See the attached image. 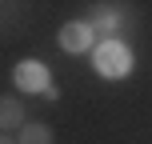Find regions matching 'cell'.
<instances>
[{"instance_id": "obj_1", "label": "cell", "mask_w": 152, "mask_h": 144, "mask_svg": "<svg viewBox=\"0 0 152 144\" xmlns=\"http://www.w3.org/2000/svg\"><path fill=\"white\" fill-rule=\"evenodd\" d=\"M92 68H96L104 80H124L132 72V48L120 44V40H96L92 48Z\"/></svg>"}, {"instance_id": "obj_2", "label": "cell", "mask_w": 152, "mask_h": 144, "mask_svg": "<svg viewBox=\"0 0 152 144\" xmlns=\"http://www.w3.org/2000/svg\"><path fill=\"white\" fill-rule=\"evenodd\" d=\"M12 80H16V88L20 92H48V84H52V72H48V64L44 60H20L12 68Z\"/></svg>"}, {"instance_id": "obj_3", "label": "cell", "mask_w": 152, "mask_h": 144, "mask_svg": "<svg viewBox=\"0 0 152 144\" xmlns=\"http://www.w3.org/2000/svg\"><path fill=\"white\" fill-rule=\"evenodd\" d=\"M56 44H60L64 52L80 56V52H88V48H96V32H92L88 20H68L60 28V36H56Z\"/></svg>"}, {"instance_id": "obj_4", "label": "cell", "mask_w": 152, "mask_h": 144, "mask_svg": "<svg viewBox=\"0 0 152 144\" xmlns=\"http://www.w3.org/2000/svg\"><path fill=\"white\" fill-rule=\"evenodd\" d=\"M24 104L16 96H0V132H8V128H24Z\"/></svg>"}, {"instance_id": "obj_5", "label": "cell", "mask_w": 152, "mask_h": 144, "mask_svg": "<svg viewBox=\"0 0 152 144\" xmlns=\"http://www.w3.org/2000/svg\"><path fill=\"white\" fill-rule=\"evenodd\" d=\"M16 144H52V128L48 124H24Z\"/></svg>"}, {"instance_id": "obj_6", "label": "cell", "mask_w": 152, "mask_h": 144, "mask_svg": "<svg viewBox=\"0 0 152 144\" xmlns=\"http://www.w3.org/2000/svg\"><path fill=\"white\" fill-rule=\"evenodd\" d=\"M116 24H120V16H116V12H100L96 24H92V32H96V28H100V32H112Z\"/></svg>"}, {"instance_id": "obj_7", "label": "cell", "mask_w": 152, "mask_h": 144, "mask_svg": "<svg viewBox=\"0 0 152 144\" xmlns=\"http://www.w3.org/2000/svg\"><path fill=\"white\" fill-rule=\"evenodd\" d=\"M0 144H16V140H12V136H0Z\"/></svg>"}]
</instances>
